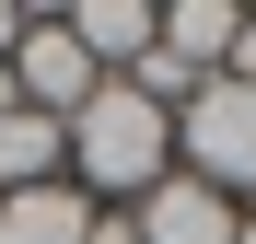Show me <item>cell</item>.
I'll list each match as a JSON object with an SVG mask.
<instances>
[{"label":"cell","mask_w":256,"mask_h":244,"mask_svg":"<svg viewBox=\"0 0 256 244\" xmlns=\"http://www.w3.org/2000/svg\"><path fill=\"white\" fill-rule=\"evenodd\" d=\"M163 175H175V116L140 105L128 81H105V93L70 116V186L94 198V210H140Z\"/></svg>","instance_id":"1"},{"label":"cell","mask_w":256,"mask_h":244,"mask_svg":"<svg viewBox=\"0 0 256 244\" xmlns=\"http://www.w3.org/2000/svg\"><path fill=\"white\" fill-rule=\"evenodd\" d=\"M175 175H198L233 210H256V93L244 81H198V105L175 116Z\"/></svg>","instance_id":"2"},{"label":"cell","mask_w":256,"mask_h":244,"mask_svg":"<svg viewBox=\"0 0 256 244\" xmlns=\"http://www.w3.org/2000/svg\"><path fill=\"white\" fill-rule=\"evenodd\" d=\"M94 93H105V70L82 58V35H70L58 12H35V23H24V47H12V105H35V116H58V128H70Z\"/></svg>","instance_id":"3"},{"label":"cell","mask_w":256,"mask_h":244,"mask_svg":"<svg viewBox=\"0 0 256 244\" xmlns=\"http://www.w3.org/2000/svg\"><path fill=\"white\" fill-rule=\"evenodd\" d=\"M128 221H140V244H233V221H244V210H233L222 186H198V175H163Z\"/></svg>","instance_id":"4"},{"label":"cell","mask_w":256,"mask_h":244,"mask_svg":"<svg viewBox=\"0 0 256 244\" xmlns=\"http://www.w3.org/2000/svg\"><path fill=\"white\" fill-rule=\"evenodd\" d=\"M58 23L82 35V58H94L105 81H116V70H140V58H152V35H163V12H152V0H70Z\"/></svg>","instance_id":"5"},{"label":"cell","mask_w":256,"mask_h":244,"mask_svg":"<svg viewBox=\"0 0 256 244\" xmlns=\"http://www.w3.org/2000/svg\"><path fill=\"white\" fill-rule=\"evenodd\" d=\"M35 186H70V128L12 105L0 116V198H35Z\"/></svg>","instance_id":"6"},{"label":"cell","mask_w":256,"mask_h":244,"mask_svg":"<svg viewBox=\"0 0 256 244\" xmlns=\"http://www.w3.org/2000/svg\"><path fill=\"white\" fill-rule=\"evenodd\" d=\"M0 244H94V198H82V186L0 198Z\"/></svg>","instance_id":"7"},{"label":"cell","mask_w":256,"mask_h":244,"mask_svg":"<svg viewBox=\"0 0 256 244\" xmlns=\"http://www.w3.org/2000/svg\"><path fill=\"white\" fill-rule=\"evenodd\" d=\"M244 35V12L233 0H163V47H175L186 70H222V47Z\"/></svg>","instance_id":"8"},{"label":"cell","mask_w":256,"mask_h":244,"mask_svg":"<svg viewBox=\"0 0 256 244\" xmlns=\"http://www.w3.org/2000/svg\"><path fill=\"white\" fill-rule=\"evenodd\" d=\"M24 23H35L24 0H0V70H12V47H24Z\"/></svg>","instance_id":"9"},{"label":"cell","mask_w":256,"mask_h":244,"mask_svg":"<svg viewBox=\"0 0 256 244\" xmlns=\"http://www.w3.org/2000/svg\"><path fill=\"white\" fill-rule=\"evenodd\" d=\"M94 244H140V221H128V210H94Z\"/></svg>","instance_id":"10"}]
</instances>
